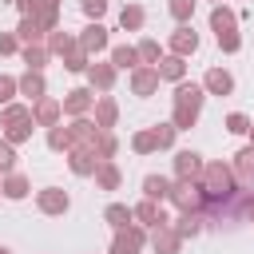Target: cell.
<instances>
[{
	"label": "cell",
	"instance_id": "32",
	"mask_svg": "<svg viewBox=\"0 0 254 254\" xmlns=\"http://www.w3.org/2000/svg\"><path fill=\"white\" fill-rule=\"evenodd\" d=\"M167 194H171V179H167V175H147V179H143V198L167 202Z\"/></svg>",
	"mask_w": 254,
	"mask_h": 254
},
{
	"label": "cell",
	"instance_id": "42",
	"mask_svg": "<svg viewBox=\"0 0 254 254\" xmlns=\"http://www.w3.org/2000/svg\"><path fill=\"white\" fill-rule=\"evenodd\" d=\"M32 20H36L44 32H56V28H60V8H36Z\"/></svg>",
	"mask_w": 254,
	"mask_h": 254
},
{
	"label": "cell",
	"instance_id": "51",
	"mask_svg": "<svg viewBox=\"0 0 254 254\" xmlns=\"http://www.w3.org/2000/svg\"><path fill=\"white\" fill-rule=\"evenodd\" d=\"M246 139H250V143H254V119H250V131H246Z\"/></svg>",
	"mask_w": 254,
	"mask_h": 254
},
{
	"label": "cell",
	"instance_id": "2",
	"mask_svg": "<svg viewBox=\"0 0 254 254\" xmlns=\"http://www.w3.org/2000/svg\"><path fill=\"white\" fill-rule=\"evenodd\" d=\"M36 210H40L44 218H64V214L71 210V194H67L64 187H40V190H36Z\"/></svg>",
	"mask_w": 254,
	"mask_h": 254
},
{
	"label": "cell",
	"instance_id": "50",
	"mask_svg": "<svg viewBox=\"0 0 254 254\" xmlns=\"http://www.w3.org/2000/svg\"><path fill=\"white\" fill-rule=\"evenodd\" d=\"M238 206H242V214L254 222V190H250V194H242V198H238Z\"/></svg>",
	"mask_w": 254,
	"mask_h": 254
},
{
	"label": "cell",
	"instance_id": "16",
	"mask_svg": "<svg viewBox=\"0 0 254 254\" xmlns=\"http://www.w3.org/2000/svg\"><path fill=\"white\" fill-rule=\"evenodd\" d=\"M206 95H234V75L226 67H206V75L198 79Z\"/></svg>",
	"mask_w": 254,
	"mask_h": 254
},
{
	"label": "cell",
	"instance_id": "47",
	"mask_svg": "<svg viewBox=\"0 0 254 254\" xmlns=\"http://www.w3.org/2000/svg\"><path fill=\"white\" fill-rule=\"evenodd\" d=\"M214 40H218V48H222L226 56L242 52V36H238V32H222V36H214Z\"/></svg>",
	"mask_w": 254,
	"mask_h": 254
},
{
	"label": "cell",
	"instance_id": "3",
	"mask_svg": "<svg viewBox=\"0 0 254 254\" xmlns=\"http://www.w3.org/2000/svg\"><path fill=\"white\" fill-rule=\"evenodd\" d=\"M143 246H147V226L127 222L123 230H115V238H111V250H107V254H143Z\"/></svg>",
	"mask_w": 254,
	"mask_h": 254
},
{
	"label": "cell",
	"instance_id": "6",
	"mask_svg": "<svg viewBox=\"0 0 254 254\" xmlns=\"http://www.w3.org/2000/svg\"><path fill=\"white\" fill-rule=\"evenodd\" d=\"M127 83H131V95H139V99H151L155 91H159V71L151 67V64H139V67H131L127 71Z\"/></svg>",
	"mask_w": 254,
	"mask_h": 254
},
{
	"label": "cell",
	"instance_id": "36",
	"mask_svg": "<svg viewBox=\"0 0 254 254\" xmlns=\"http://www.w3.org/2000/svg\"><path fill=\"white\" fill-rule=\"evenodd\" d=\"M95 159L103 163V159H115L119 155V139H115V131H99V139H95Z\"/></svg>",
	"mask_w": 254,
	"mask_h": 254
},
{
	"label": "cell",
	"instance_id": "34",
	"mask_svg": "<svg viewBox=\"0 0 254 254\" xmlns=\"http://www.w3.org/2000/svg\"><path fill=\"white\" fill-rule=\"evenodd\" d=\"M32 131H36V123L32 119H24V123H8V127H0V135L12 143V147H20V143H28L32 139Z\"/></svg>",
	"mask_w": 254,
	"mask_h": 254
},
{
	"label": "cell",
	"instance_id": "30",
	"mask_svg": "<svg viewBox=\"0 0 254 254\" xmlns=\"http://www.w3.org/2000/svg\"><path fill=\"white\" fill-rule=\"evenodd\" d=\"M44 44H48V52H52V56H60V60H64L71 48H79V44H75V36H71V32H64V28L48 32V40H44Z\"/></svg>",
	"mask_w": 254,
	"mask_h": 254
},
{
	"label": "cell",
	"instance_id": "43",
	"mask_svg": "<svg viewBox=\"0 0 254 254\" xmlns=\"http://www.w3.org/2000/svg\"><path fill=\"white\" fill-rule=\"evenodd\" d=\"M171 123H175L179 131H190V127L198 123V111H190V107H171Z\"/></svg>",
	"mask_w": 254,
	"mask_h": 254
},
{
	"label": "cell",
	"instance_id": "39",
	"mask_svg": "<svg viewBox=\"0 0 254 254\" xmlns=\"http://www.w3.org/2000/svg\"><path fill=\"white\" fill-rule=\"evenodd\" d=\"M87 64H91V56H87L83 48H71V52L64 56V71H71V75H83Z\"/></svg>",
	"mask_w": 254,
	"mask_h": 254
},
{
	"label": "cell",
	"instance_id": "13",
	"mask_svg": "<svg viewBox=\"0 0 254 254\" xmlns=\"http://www.w3.org/2000/svg\"><path fill=\"white\" fill-rule=\"evenodd\" d=\"M147 246H151L155 254H179V250H183V238H179V234L171 230V222H167V226H151V230H147Z\"/></svg>",
	"mask_w": 254,
	"mask_h": 254
},
{
	"label": "cell",
	"instance_id": "15",
	"mask_svg": "<svg viewBox=\"0 0 254 254\" xmlns=\"http://www.w3.org/2000/svg\"><path fill=\"white\" fill-rule=\"evenodd\" d=\"M202 103H206V91H202V83H194V79H179V83H175V107L202 111Z\"/></svg>",
	"mask_w": 254,
	"mask_h": 254
},
{
	"label": "cell",
	"instance_id": "44",
	"mask_svg": "<svg viewBox=\"0 0 254 254\" xmlns=\"http://www.w3.org/2000/svg\"><path fill=\"white\" fill-rule=\"evenodd\" d=\"M222 127H226L230 135H246V131H250V115H242V111H230V115L222 119Z\"/></svg>",
	"mask_w": 254,
	"mask_h": 254
},
{
	"label": "cell",
	"instance_id": "5",
	"mask_svg": "<svg viewBox=\"0 0 254 254\" xmlns=\"http://www.w3.org/2000/svg\"><path fill=\"white\" fill-rule=\"evenodd\" d=\"M83 75H87V87H91V91H99V95H107V91L115 87V79H119V71H115V64H111V60H91Z\"/></svg>",
	"mask_w": 254,
	"mask_h": 254
},
{
	"label": "cell",
	"instance_id": "24",
	"mask_svg": "<svg viewBox=\"0 0 254 254\" xmlns=\"http://www.w3.org/2000/svg\"><path fill=\"white\" fill-rule=\"evenodd\" d=\"M0 183H4V198H8V202H24V198L32 194V179H28L24 171H12V175H4Z\"/></svg>",
	"mask_w": 254,
	"mask_h": 254
},
{
	"label": "cell",
	"instance_id": "18",
	"mask_svg": "<svg viewBox=\"0 0 254 254\" xmlns=\"http://www.w3.org/2000/svg\"><path fill=\"white\" fill-rule=\"evenodd\" d=\"M67 131H71V143L75 147H95V139H99V127H95L91 115H75L67 123Z\"/></svg>",
	"mask_w": 254,
	"mask_h": 254
},
{
	"label": "cell",
	"instance_id": "26",
	"mask_svg": "<svg viewBox=\"0 0 254 254\" xmlns=\"http://www.w3.org/2000/svg\"><path fill=\"white\" fill-rule=\"evenodd\" d=\"M107 60L115 64V71H131V67H139V52H135V44H115V48H107Z\"/></svg>",
	"mask_w": 254,
	"mask_h": 254
},
{
	"label": "cell",
	"instance_id": "28",
	"mask_svg": "<svg viewBox=\"0 0 254 254\" xmlns=\"http://www.w3.org/2000/svg\"><path fill=\"white\" fill-rule=\"evenodd\" d=\"M103 222H107L111 230H123L127 222H135V214H131L127 202H107V206H103Z\"/></svg>",
	"mask_w": 254,
	"mask_h": 254
},
{
	"label": "cell",
	"instance_id": "40",
	"mask_svg": "<svg viewBox=\"0 0 254 254\" xmlns=\"http://www.w3.org/2000/svg\"><path fill=\"white\" fill-rule=\"evenodd\" d=\"M131 151H135V155H155V151H159V147H155L151 127H143V131H135V135H131Z\"/></svg>",
	"mask_w": 254,
	"mask_h": 254
},
{
	"label": "cell",
	"instance_id": "20",
	"mask_svg": "<svg viewBox=\"0 0 254 254\" xmlns=\"http://www.w3.org/2000/svg\"><path fill=\"white\" fill-rule=\"evenodd\" d=\"M91 179H95V190H107V194L123 187V171H119V163H115V159H103V163L95 167V175H91Z\"/></svg>",
	"mask_w": 254,
	"mask_h": 254
},
{
	"label": "cell",
	"instance_id": "7",
	"mask_svg": "<svg viewBox=\"0 0 254 254\" xmlns=\"http://www.w3.org/2000/svg\"><path fill=\"white\" fill-rule=\"evenodd\" d=\"M60 107H64L67 119H75V115H91V107H95V91H91V87H71V91H64Z\"/></svg>",
	"mask_w": 254,
	"mask_h": 254
},
{
	"label": "cell",
	"instance_id": "46",
	"mask_svg": "<svg viewBox=\"0 0 254 254\" xmlns=\"http://www.w3.org/2000/svg\"><path fill=\"white\" fill-rule=\"evenodd\" d=\"M20 95V83H16V75H0V107L4 103H12Z\"/></svg>",
	"mask_w": 254,
	"mask_h": 254
},
{
	"label": "cell",
	"instance_id": "21",
	"mask_svg": "<svg viewBox=\"0 0 254 254\" xmlns=\"http://www.w3.org/2000/svg\"><path fill=\"white\" fill-rule=\"evenodd\" d=\"M155 71H159L163 83H179V79H187V60L175 56V52H163V60L155 64Z\"/></svg>",
	"mask_w": 254,
	"mask_h": 254
},
{
	"label": "cell",
	"instance_id": "14",
	"mask_svg": "<svg viewBox=\"0 0 254 254\" xmlns=\"http://www.w3.org/2000/svg\"><path fill=\"white\" fill-rule=\"evenodd\" d=\"M230 171H234V179H238V187H242V190H246V187H254V143H246V147H238V151H234Z\"/></svg>",
	"mask_w": 254,
	"mask_h": 254
},
{
	"label": "cell",
	"instance_id": "25",
	"mask_svg": "<svg viewBox=\"0 0 254 254\" xmlns=\"http://www.w3.org/2000/svg\"><path fill=\"white\" fill-rule=\"evenodd\" d=\"M20 60H24L28 71H44L52 64V52H48V44H24L20 48Z\"/></svg>",
	"mask_w": 254,
	"mask_h": 254
},
{
	"label": "cell",
	"instance_id": "1",
	"mask_svg": "<svg viewBox=\"0 0 254 254\" xmlns=\"http://www.w3.org/2000/svg\"><path fill=\"white\" fill-rule=\"evenodd\" d=\"M167 202L175 210H206V190L198 179H171V194Z\"/></svg>",
	"mask_w": 254,
	"mask_h": 254
},
{
	"label": "cell",
	"instance_id": "31",
	"mask_svg": "<svg viewBox=\"0 0 254 254\" xmlns=\"http://www.w3.org/2000/svg\"><path fill=\"white\" fill-rule=\"evenodd\" d=\"M48 131V151H56V155H67L75 143H71V131L64 127V123H56V127H44Z\"/></svg>",
	"mask_w": 254,
	"mask_h": 254
},
{
	"label": "cell",
	"instance_id": "53",
	"mask_svg": "<svg viewBox=\"0 0 254 254\" xmlns=\"http://www.w3.org/2000/svg\"><path fill=\"white\" fill-rule=\"evenodd\" d=\"M210 4H226V0H210Z\"/></svg>",
	"mask_w": 254,
	"mask_h": 254
},
{
	"label": "cell",
	"instance_id": "38",
	"mask_svg": "<svg viewBox=\"0 0 254 254\" xmlns=\"http://www.w3.org/2000/svg\"><path fill=\"white\" fill-rule=\"evenodd\" d=\"M194 8H198V0H167V12H171L175 24H190Z\"/></svg>",
	"mask_w": 254,
	"mask_h": 254
},
{
	"label": "cell",
	"instance_id": "45",
	"mask_svg": "<svg viewBox=\"0 0 254 254\" xmlns=\"http://www.w3.org/2000/svg\"><path fill=\"white\" fill-rule=\"evenodd\" d=\"M79 8H83V16H87V20H103V16H107V8H111V0H79Z\"/></svg>",
	"mask_w": 254,
	"mask_h": 254
},
{
	"label": "cell",
	"instance_id": "48",
	"mask_svg": "<svg viewBox=\"0 0 254 254\" xmlns=\"http://www.w3.org/2000/svg\"><path fill=\"white\" fill-rule=\"evenodd\" d=\"M20 40H16V32H0V56H20Z\"/></svg>",
	"mask_w": 254,
	"mask_h": 254
},
{
	"label": "cell",
	"instance_id": "54",
	"mask_svg": "<svg viewBox=\"0 0 254 254\" xmlns=\"http://www.w3.org/2000/svg\"><path fill=\"white\" fill-rule=\"evenodd\" d=\"M0 198H4V183H0Z\"/></svg>",
	"mask_w": 254,
	"mask_h": 254
},
{
	"label": "cell",
	"instance_id": "29",
	"mask_svg": "<svg viewBox=\"0 0 254 254\" xmlns=\"http://www.w3.org/2000/svg\"><path fill=\"white\" fill-rule=\"evenodd\" d=\"M16 40H20V44H44L48 32H44L32 16H20V24H16Z\"/></svg>",
	"mask_w": 254,
	"mask_h": 254
},
{
	"label": "cell",
	"instance_id": "9",
	"mask_svg": "<svg viewBox=\"0 0 254 254\" xmlns=\"http://www.w3.org/2000/svg\"><path fill=\"white\" fill-rule=\"evenodd\" d=\"M32 123H36V127H56V123H64V107H60V99H56V95L36 99V103H32Z\"/></svg>",
	"mask_w": 254,
	"mask_h": 254
},
{
	"label": "cell",
	"instance_id": "52",
	"mask_svg": "<svg viewBox=\"0 0 254 254\" xmlns=\"http://www.w3.org/2000/svg\"><path fill=\"white\" fill-rule=\"evenodd\" d=\"M0 254H12V246H0Z\"/></svg>",
	"mask_w": 254,
	"mask_h": 254
},
{
	"label": "cell",
	"instance_id": "22",
	"mask_svg": "<svg viewBox=\"0 0 254 254\" xmlns=\"http://www.w3.org/2000/svg\"><path fill=\"white\" fill-rule=\"evenodd\" d=\"M210 32L222 36V32H238V12L230 4H210Z\"/></svg>",
	"mask_w": 254,
	"mask_h": 254
},
{
	"label": "cell",
	"instance_id": "8",
	"mask_svg": "<svg viewBox=\"0 0 254 254\" xmlns=\"http://www.w3.org/2000/svg\"><path fill=\"white\" fill-rule=\"evenodd\" d=\"M167 52H175V56H183V60H190L194 52H198V32L190 28V24H179L171 36H167Z\"/></svg>",
	"mask_w": 254,
	"mask_h": 254
},
{
	"label": "cell",
	"instance_id": "4",
	"mask_svg": "<svg viewBox=\"0 0 254 254\" xmlns=\"http://www.w3.org/2000/svg\"><path fill=\"white\" fill-rule=\"evenodd\" d=\"M75 44H79V48H83L91 60H99V52H107V48H111V40H107V28H103L99 20H87V24L79 28Z\"/></svg>",
	"mask_w": 254,
	"mask_h": 254
},
{
	"label": "cell",
	"instance_id": "23",
	"mask_svg": "<svg viewBox=\"0 0 254 254\" xmlns=\"http://www.w3.org/2000/svg\"><path fill=\"white\" fill-rule=\"evenodd\" d=\"M16 83H20V95H24L28 103H36V99L48 95V79H44V71H24V75H16Z\"/></svg>",
	"mask_w": 254,
	"mask_h": 254
},
{
	"label": "cell",
	"instance_id": "10",
	"mask_svg": "<svg viewBox=\"0 0 254 254\" xmlns=\"http://www.w3.org/2000/svg\"><path fill=\"white\" fill-rule=\"evenodd\" d=\"M64 159H67V171H71L75 179H91V175H95V167H99V159H95V151H91V147H71Z\"/></svg>",
	"mask_w": 254,
	"mask_h": 254
},
{
	"label": "cell",
	"instance_id": "35",
	"mask_svg": "<svg viewBox=\"0 0 254 254\" xmlns=\"http://www.w3.org/2000/svg\"><path fill=\"white\" fill-rule=\"evenodd\" d=\"M151 135H155V147H159V151H171V147H175V139H179V127L167 119V123H155V127H151Z\"/></svg>",
	"mask_w": 254,
	"mask_h": 254
},
{
	"label": "cell",
	"instance_id": "17",
	"mask_svg": "<svg viewBox=\"0 0 254 254\" xmlns=\"http://www.w3.org/2000/svg\"><path fill=\"white\" fill-rule=\"evenodd\" d=\"M91 119H95V127H99V131H111V127L119 123V103H115L111 95H95Z\"/></svg>",
	"mask_w": 254,
	"mask_h": 254
},
{
	"label": "cell",
	"instance_id": "12",
	"mask_svg": "<svg viewBox=\"0 0 254 254\" xmlns=\"http://www.w3.org/2000/svg\"><path fill=\"white\" fill-rule=\"evenodd\" d=\"M171 230L187 242V238H198L206 230V210H179V218L171 222Z\"/></svg>",
	"mask_w": 254,
	"mask_h": 254
},
{
	"label": "cell",
	"instance_id": "27",
	"mask_svg": "<svg viewBox=\"0 0 254 254\" xmlns=\"http://www.w3.org/2000/svg\"><path fill=\"white\" fill-rule=\"evenodd\" d=\"M143 24H147V8H143V4H123L119 28H123V32H143Z\"/></svg>",
	"mask_w": 254,
	"mask_h": 254
},
{
	"label": "cell",
	"instance_id": "11",
	"mask_svg": "<svg viewBox=\"0 0 254 254\" xmlns=\"http://www.w3.org/2000/svg\"><path fill=\"white\" fill-rule=\"evenodd\" d=\"M131 214H135V222L139 226H167L171 218H167V210H163V202H155V198H139L135 206H131Z\"/></svg>",
	"mask_w": 254,
	"mask_h": 254
},
{
	"label": "cell",
	"instance_id": "33",
	"mask_svg": "<svg viewBox=\"0 0 254 254\" xmlns=\"http://www.w3.org/2000/svg\"><path fill=\"white\" fill-rule=\"evenodd\" d=\"M24 119H32V103H4L0 107V127H8V123H24Z\"/></svg>",
	"mask_w": 254,
	"mask_h": 254
},
{
	"label": "cell",
	"instance_id": "49",
	"mask_svg": "<svg viewBox=\"0 0 254 254\" xmlns=\"http://www.w3.org/2000/svg\"><path fill=\"white\" fill-rule=\"evenodd\" d=\"M12 4H16V12H20V16H32V12L40 8V0H12Z\"/></svg>",
	"mask_w": 254,
	"mask_h": 254
},
{
	"label": "cell",
	"instance_id": "41",
	"mask_svg": "<svg viewBox=\"0 0 254 254\" xmlns=\"http://www.w3.org/2000/svg\"><path fill=\"white\" fill-rule=\"evenodd\" d=\"M16 159H20V155H16V147H12V143H8L4 135H0V179L16 171Z\"/></svg>",
	"mask_w": 254,
	"mask_h": 254
},
{
	"label": "cell",
	"instance_id": "37",
	"mask_svg": "<svg viewBox=\"0 0 254 254\" xmlns=\"http://www.w3.org/2000/svg\"><path fill=\"white\" fill-rule=\"evenodd\" d=\"M135 52H139V64H151V67L163 60V48H159V40H151V36H143V40L135 44Z\"/></svg>",
	"mask_w": 254,
	"mask_h": 254
},
{
	"label": "cell",
	"instance_id": "19",
	"mask_svg": "<svg viewBox=\"0 0 254 254\" xmlns=\"http://www.w3.org/2000/svg\"><path fill=\"white\" fill-rule=\"evenodd\" d=\"M171 163H175V179H198L202 167H206V159L198 151H175Z\"/></svg>",
	"mask_w": 254,
	"mask_h": 254
}]
</instances>
